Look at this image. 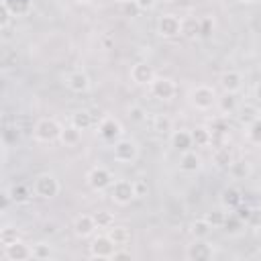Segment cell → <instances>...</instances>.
Listing matches in <instances>:
<instances>
[{
  "instance_id": "1",
  "label": "cell",
  "mask_w": 261,
  "mask_h": 261,
  "mask_svg": "<svg viewBox=\"0 0 261 261\" xmlns=\"http://www.w3.org/2000/svg\"><path fill=\"white\" fill-rule=\"evenodd\" d=\"M188 98H190V104H192L196 110H202V112L214 108V106H216V100H218L214 88H212V86H206V84H200V86L192 88Z\"/></svg>"
},
{
  "instance_id": "2",
  "label": "cell",
  "mask_w": 261,
  "mask_h": 261,
  "mask_svg": "<svg viewBox=\"0 0 261 261\" xmlns=\"http://www.w3.org/2000/svg\"><path fill=\"white\" fill-rule=\"evenodd\" d=\"M61 186H59V179L53 175V173H39L35 179H33V192L35 196H39L41 200H53L57 194H59Z\"/></svg>"
},
{
  "instance_id": "3",
  "label": "cell",
  "mask_w": 261,
  "mask_h": 261,
  "mask_svg": "<svg viewBox=\"0 0 261 261\" xmlns=\"http://www.w3.org/2000/svg\"><path fill=\"white\" fill-rule=\"evenodd\" d=\"M61 124L55 120V118H39L35 128H33V135H35V141L39 143H53V141H59V135H61Z\"/></svg>"
},
{
  "instance_id": "4",
  "label": "cell",
  "mask_w": 261,
  "mask_h": 261,
  "mask_svg": "<svg viewBox=\"0 0 261 261\" xmlns=\"http://www.w3.org/2000/svg\"><path fill=\"white\" fill-rule=\"evenodd\" d=\"M112 157L116 163H122V165H128L133 161H137L139 157V143L135 139H124L120 137L114 147H112Z\"/></svg>"
},
{
  "instance_id": "5",
  "label": "cell",
  "mask_w": 261,
  "mask_h": 261,
  "mask_svg": "<svg viewBox=\"0 0 261 261\" xmlns=\"http://www.w3.org/2000/svg\"><path fill=\"white\" fill-rule=\"evenodd\" d=\"M86 184L90 190L94 192H104V190H110V186L114 184V175L108 167L104 165H94L88 173H86Z\"/></svg>"
},
{
  "instance_id": "6",
  "label": "cell",
  "mask_w": 261,
  "mask_h": 261,
  "mask_svg": "<svg viewBox=\"0 0 261 261\" xmlns=\"http://www.w3.org/2000/svg\"><path fill=\"white\" fill-rule=\"evenodd\" d=\"M137 198L135 179H114L110 186V200L118 206H128Z\"/></svg>"
},
{
  "instance_id": "7",
  "label": "cell",
  "mask_w": 261,
  "mask_h": 261,
  "mask_svg": "<svg viewBox=\"0 0 261 261\" xmlns=\"http://www.w3.org/2000/svg\"><path fill=\"white\" fill-rule=\"evenodd\" d=\"M157 35L163 39H175L181 37V16L173 12H165L157 20Z\"/></svg>"
},
{
  "instance_id": "8",
  "label": "cell",
  "mask_w": 261,
  "mask_h": 261,
  "mask_svg": "<svg viewBox=\"0 0 261 261\" xmlns=\"http://www.w3.org/2000/svg\"><path fill=\"white\" fill-rule=\"evenodd\" d=\"M212 257H214V247L212 243H208V239H194V243L186 247L188 261H210Z\"/></svg>"
},
{
  "instance_id": "9",
  "label": "cell",
  "mask_w": 261,
  "mask_h": 261,
  "mask_svg": "<svg viewBox=\"0 0 261 261\" xmlns=\"http://www.w3.org/2000/svg\"><path fill=\"white\" fill-rule=\"evenodd\" d=\"M149 92H151L153 98L167 102V100H173V96L177 92V86H175V82L171 77H155L149 84Z\"/></svg>"
},
{
  "instance_id": "10",
  "label": "cell",
  "mask_w": 261,
  "mask_h": 261,
  "mask_svg": "<svg viewBox=\"0 0 261 261\" xmlns=\"http://www.w3.org/2000/svg\"><path fill=\"white\" fill-rule=\"evenodd\" d=\"M98 135L106 143H116L122 137V124H120V120L114 118V116H110V114H106L100 120V124H98Z\"/></svg>"
},
{
  "instance_id": "11",
  "label": "cell",
  "mask_w": 261,
  "mask_h": 261,
  "mask_svg": "<svg viewBox=\"0 0 261 261\" xmlns=\"http://www.w3.org/2000/svg\"><path fill=\"white\" fill-rule=\"evenodd\" d=\"M116 249L118 247L112 243V239L108 234H98L90 243V257H94V259H112Z\"/></svg>"
},
{
  "instance_id": "12",
  "label": "cell",
  "mask_w": 261,
  "mask_h": 261,
  "mask_svg": "<svg viewBox=\"0 0 261 261\" xmlns=\"http://www.w3.org/2000/svg\"><path fill=\"white\" fill-rule=\"evenodd\" d=\"M128 75H130V82H133L135 86H149V84L157 77L153 65L147 63V61H137V63H133Z\"/></svg>"
},
{
  "instance_id": "13",
  "label": "cell",
  "mask_w": 261,
  "mask_h": 261,
  "mask_svg": "<svg viewBox=\"0 0 261 261\" xmlns=\"http://www.w3.org/2000/svg\"><path fill=\"white\" fill-rule=\"evenodd\" d=\"M71 228H73V234H75L77 239H88V237H92V234L96 232L98 224H96V220H94V214H77V216L73 218Z\"/></svg>"
},
{
  "instance_id": "14",
  "label": "cell",
  "mask_w": 261,
  "mask_h": 261,
  "mask_svg": "<svg viewBox=\"0 0 261 261\" xmlns=\"http://www.w3.org/2000/svg\"><path fill=\"white\" fill-rule=\"evenodd\" d=\"M65 86H67V90H71L73 94H84V92L90 90L92 82H90V77H88L86 71L73 69V71H69V73L65 75Z\"/></svg>"
},
{
  "instance_id": "15",
  "label": "cell",
  "mask_w": 261,
  "mask_h": 261,
  "mask_svg": "<svg viewBox=\"0 0 261 261\" xmlns=\"http://www.w3.org/2000/svg\"><path fill=\"white\" fill-rule=\"evenodd\" d=\"M4 249V257L8 261H27V259H33V249L31 245L22 243V239L18 243H12L8 247H2Z\"/></svg>"
},
{
  "instance_id": "16",
  "label": "cell",
  "mask_w": 261,
  "mask_h": 261,
  "mask_svg": "<svg viewBox=\"0 0 261 261\" xmlns=\"http://www.w3.org/2000/svg\"><path fill=\"white\" fill-rule=\"evenodd\" d=\"M218 84H220L222 92H237L239 94V90L243 88V73L237 69H226L220 73Z\"/></svg>"
},
{
  "instance_id": "17",
  "label": "cell",
  "mask_w": 261,
  "mask_h": 261,
  "mask_svg": "<svg viewBox=\"0 0 261 261\" xmlns=\"http://www.w3.org/2000/svg\"><path fill=\"white\" fill-rule=\"evenodd\" d=\"M234 114H237V120L243 126H249L251 122H255V120L261 118V108L257 104H253V102H245V104H239V108H237Z\"/></svg>"
},
{
  "instance_id": "18",
  "label": "cell",
  "mask_w": 261,
  "mask_h": 261,
  "mask_svg": "<svg viewBox=\"0 0 261 261\" xmlns=\"http://www.w3.org/2000/svg\"><path fill=\"white\" fill-rule=\"evenodd\" d=\"M202 169V157L196 151H184L179 155V171L184 173H198Z\"/></svg>"
},
{
  "instance_id": "19",
  "label": "cell",
  "mask_w": 261,
  "mask_h": 261,
  "mask_svg": "<svg viewBox=\"0 0 261 261\" xmlns=\"http://www.w3.org/2000/svg\"><path fill=\"white\" fill-rule=\"evenodd\" d=\"M241 202H243V194H241V190L237 186L222 188V192H220V206L222 208H226V210L232 212Z\"/></svg>"
},
{
  "instance_id": "20",
  "label": "cell",
  "mask_w": 261,
  "mask_h": 261,
  "mask_svg": "<svg viewBox=\"0 0 261 261\" xmlns=\"http://www.w3.org/2000/svg\"><path fill=\"white\" fill-rule=\"evenodd\" d=\"M106 234L112 239V243L116 247H126L130 243V239H133L130 228L128 226H122V224H112L110 228H106Z\"/></svg>"
},
{
  "instance_id": "21",
  "label": "cell",
  "mask_w": 261,
  "mask_h": 261,
  "mask_svg": "<svg viewBox=\"0 0 261 261\" xmlns=\"http://www.w3.org/2000/svg\"><path fill=\"white\" fill-rule=\"evenodd\" d=\"M169 141H171V147L179 153L184 151H190L194 147V141H192V133L190 130H173L169 135Z\"/></svg>"
},
{
  "instance_id": "22",
  "label": "cell",
  "mask_w": 261,
  "mask_h": 261,
  "mask_svg": "<svg viewBox=\"0 0 261 261\" xmlns=\"http://www.w3.org/2000/svg\"><path fill=\"white\" fill-rule=\"evenodd\" d=\"M239 98H237V92H222V96L216 100V106L222 114H234L237 108H239Z\"/></svg>"
},
{
  "instance_id": "23",
  "label": "cell",
  "mask_w": 261,
  "mask_h": 261,
  "mask_svg": "<svg viewBox=\"0 0 261 261\" xmlns=\"http://www.w3.org/2000/svg\"><path fill=\"white\" fill-rule=\"evenodd\" d=\"M82 133H84V130H80L77 126H73V124L69 122L67 126H63V128H61L59 143H61V145H65V147H75V145H80V143H82Z\"/></svg>"
},
{
  "instance_id": "24",
  "label": "cell",
  "mask_w": 261,
  "mask_h": 261,
  "mask_svg": "<svg viewBox=\"0 0 261 261\" xmlns=\"http://www.w3.org/2000/svg\"><path fill=\"white\" fill-rule=\"evenodd\" d=\"M190 133H192L194 147H208V145H212V130H210V126L198 124V126H194Z\"/></svg>"
},
{
  "instance_id": "25",
  "label": "cell",
  "mask_w": 261,
  "mask_h": 261,
  "mask_svg": "<svg viewBox=\"0 0 261 261\" xmlns=\"http://www.w3.org/2000/svg\"><path fill=\"white\" fill-rule=\"evenodd\" d=\"M71 124L77 126L80 130H88V128L94 124V114H92V110H88V108L75 110V112L71 114Z\"/></svg>"
},
{
  "instance_id": "26",
  "label": "cell",
  "mask_w": 261,
  "mask_h": 261,
  "mask_svg": "<svg viewBox=\"0 0 261 261\" xmlns=\"http://www.w3.org/2000/svg\"><path fill=\"white\" fill-rule=\"evenodd\" d=\"M232 161H234V157H232V153H230L228 147H216V149L212 151V163H214L218 169H228Z\"/></svg>"
},
{
  "instance_id": "27",
  "label": "cell",
  "mask_w": 261,
  "mask_h": 261,
  "mask_svg": "<svg viewBox=\"0 0 261 261\" xmlns=\"http://www.w3.org/2000/svg\"><path fill=\"white\" fill-rule=\"evenodd\" d=\"M181 37L184 39H196L200 37V18L196 16H184L181 18Z\"/></svg>"
},
{
  "instance_id": "28",
  "label": "cell",
  "mask_w": 261,
  "mask_h": 261,
  "mask_svg": "<svg viewBox=\"0 0 261 261\" xmlns=\"http://www.w3.org/2000/svg\"><path fill=\"white\" fill-rule=\"evenodd\" d=\"M153 130L157 135H171L173 133V118L169 114H155L153 116Z\"/></svg>"
},
{
  "instance_id": "29",
  "label": "cell",
  "mask_w": 261,
  "mask_h": 261,
  "mask_svg": "<svg viewBox=\"0 0 261 261\" xmlns=\"http://www.w3.org/2000/svg\"><path fill=\"white\" fill-rule=\"evenodd\" d=\"M190 232H192L194 239H208L210 232H212V226H210V222L202 216V218H196V220L190 224Z\"/></svg>"
},
{
  "instance_id": "30",
  "label": "cell",
  "mask_w": 261,
  "mask_h": 261,
  "mask_svg": "<svg viewBox=\"0 0 261 261\" xmlns=\"http://www.w3.org/2000/svg\"><path fill=\"white\" fill-rule=\"evenodd\" d=\"M226 216H228V212H226V208H222V206L212 208V210H208V212L204 214V218L210 222V226H212V228H222V226H224Z\"/></svg>"
},
{
  "instance_id": "31",
  "label": "cell",
  "mask_w": 261,
  "mask_h": 261,
  "mask_svg": "<svg viewBox=\"0 0 261 261\" xmlns=\"http://www.w3.org/2000/svg\"><path fill=\"white\" fill-rule=\"evenodd\" d=\"M18 241H20V230H18L16 226L4 224V226L0 228V245H2V247H8V245L18 243Z\"/></svg>"
},
{
  "instance_id": "32",
  "label": "cell",
  "mask_w": 261,
  "mask_h": 261,
  "mask_svg": "<svg viewBox=\"0 0 261 261\" xmlns=\"http://www.w3.org/2000/svg\"><path fill=\"white\" fill-rule=\"evenodd\" d=\"M8 190H10V196H12L14 204H24V202H29L31 196L35 194V192H31V188L24 186V184H14V186L8 188Z\"/></svg>"
},
{
  "instance_id": "33",
  "label": "cell",
  "mask_w": 261,
  "mask_h": 261,
  "mask_svg": "<svg viewBox=\"0 0 261 261\" xmlns=\"http://www.w3.org/2000/svg\"><path fill=\"white\" fill-rule=\"evenodd\" d=\"M228 171H230V175H232L234 179H245V177H249V175H251V163H249V161H245V159L232 161V163H230V167H228Z\"/></svg>"
},
{
  "instance_id": "34",
  "label": "cell",
  "mask_w": 261,
  "mask_h": 261,
  "mask_svg": "<svg viewBox=\"0 0 261 261\" xmlns=\"http://www.w3.org/2000/svg\"><path fill=\"white\" fill-rule=\"evenodd\" d=\"M245 139L251 143V145H257L261 147V118L251 122L249 126H245Z\"/></svg>"
},
{
  "instance_id": "35",
  "label": "cell",
  "mask_w": 261,
  "mask_h": 261,
  "mask_svg": "<svg viewBox=\"0 0 261 261\" xmlns=\"http://www.w3.org/2000/svg\"><path fill=\"white\" fill-rule=\"evenodd\" d=\"M31 249H33V259H37V261L49 259V257L53 255V251H51V245H49V243H45V241H39V243L31 245Z\"/></svg>"
},
{
  "instance_id": "36",
  "label": "cell",
  "mask_w": 261,
  "mask_h": 261,
  "mask_svg": "<svg viewBox=\"0 0 261 261\" xmlns=\"http://www.w3.org/2000/svg\"><path fill=\"white\" fill-rule=\"evenodd\" d=\"M6 4L10 6V10H12L14 16H24V14H29V12H31V6H33L31 0H6Z\"/></svg>"
},
{
  "instance_id": "37",
  "label": "cell",
  "mask_w": 261,
  "mask_h": 261,
  "mask_svg": "<svg viewBox=\"0 0 261 261\" xmlns=\"http://www.w3.org/2000/svg\"><path fill=\"white\" fill-rule=\"evenodd\" d=\"M243 226H245V222H243V220L232 212V214H228V216H226V220H224V226H222V228H224L228 234H239Z\"/></svg>"
},
{
  "instance_id": "38",
  "label": "cell",
  "mask_w": 261,
  "mask_h": 261,
  "mask_svg": "<svg viewBox=\"0 0 261 261\" xmlns=\"http://www.w3.org/2000/svg\"><path fill=\"white\" fill-rule=\"evenodd\" d=\"M94 220H96L98 228H110L114 224V214L108 210H98V212H94Z\"/></svg>"
},
{
  "instance_id": "39",
  "label": "cell",
  "mask_w": 261,
  "mask_h": 261,
  "mask_svg": "<svg viewBox=\"0 0 261 261\" xmlns=\"http://www.w3.org/2000/svg\"><path fill=\"white\" fill-rule=\"evenodd\" d=\"M214 33V18L212 16H200V37L208 39Z\"/></svg>"
},
{
  "instance_id": "40",
  "label": "cell",
  "mask_w": 261,
  "mask_h": 261,
  "mask_svg": "<svg viewBox=\"0 0 261 261\" xmlns=\"http://www.w3.org/2000/svg\"><path fill=\"white\" fill-rule=\"evenodd\" d=\"M128 118L135 122H143V120H147V110L141 104H130L128 106Z\"/></svg>"
},
{
  "instance_id": "41",
  "label": "cell",
  "mask_w": 261,
  "mask_h": 261,
  "mask_svg": "<svg viewBox=\"0 0 261 261\" xmlns=\"http://www.w3.org/2000/svg\"><path fill=\"white\" fill-rule=\"evenodd\" d=\"M12 16H14V14H12L10 6L6 4V0H2V2H0V27L6 29V27L10 24V18H12Z\"/></svg>"
},
{
  "instance_id": "42",
  "label": "cell",
  "mask_w": 261,
  "mask_h": 261,
  "mask_svg": "<svg viewBox=\"0 0 261 261\" xmlns=\"http://www.w3.org/2000/svg\"><path fill=\"white\" fill-rule=\"evenodd\" d=\"M251 210H253L251 206H247V204H243V202H241V204H239V206H237L232 212H234V214H237V216H239V218H241V220L247 224V220H249V216H251Z\"/></svg>"
},
{
  "instance_id": "43",
  "label": "cell",
  "mask_w": 261,
  "mask_h": 261,
  "mask_svg": "<svg viewBox=\"0 0 261 261\" xmlns=\"http://www.w3.org/2000/svg\"><path fill=\"white\" fill-rule=\"evenodd\" d=\"M247 224L251 228H261V208H253L251 210V216H249Z\"/></svg>"
},
{
  "instance_id": "44",
  "label": "cell",
  "mask_w": 261,
  "mask_h": 261,
  "mask_svg": "<svg viewBox=\"0 0 261 261\" xmlns=\"http://www.w3.org/2000/svg\"><path fill=\"white\" fill-rule=\"evenodd\" d=\"M135 192H137V198H145L149 194V186L145 179H135Z\"/></svg>"
},
{
  "instance_id": "45",
  "label": "cell",
  "mask_w": 261,
  "mask_h": 261,
  "mask_svg": "<svg viewBox=\"0 0 261 261\" xmlns=\"http://www.w3.org/2000/svg\"><path fill=\"white\" fill-rule=\"evenodd\" d=\"M137 6H139V10L141 12H149V10H153L155 6H157V2L159 0H133Z\"/></svg>"
},
{
  "instance_id": "46",
  "label": "cell",
  "mask_w": 261,
  "mask_h": 261,
  "mask_svg": "<svg viewBox=\"0 0 261 261\" xmlns=\"http://www.w3.org/2000/svg\"><path fill=\"white\" fill-rule=\"evenodd\" d=\"M122 10H124V14H126V16H130V18H133V16H137V14L141 12V10H139V6H137L133 0H130V2H126V4H122Z\"/></svg>"
},
{
  "instance_id": "47",
  "label": "cell",
  "mask_w": 261,
  "mask_h": 261,
  "mask_svg": "<svg viewBox=\"0 0 261 261\" xmlns=\"http://www.w3.org/2000/svg\"><path fill=\"white\" fill-rule=\"evenodd\" d=\"M120 259H133V253L130 251H124L122 247H118L112 255V261H120Z\"/></svg>"
},
{
  "instance_id": "48",
  "label": "cell",
  "mask_w": 261,
  "mask_h": 261,
  "mask_svg": "<svg viewBox=\"0 0 261 261\" xmlns=\"http://www.w3.org/2000/svg\"><path fill=\"white\" fill-rule=\"evenodd\" d=\"M10 202H14L12 196H10V190L4 188V190H2V210H6V208L10 206Z\"/></svg>"
},
{
  "instance_id": "49",
  "label": "cell",
  "mask_w": 261,
  "mask_h": 261,
  "mask_svg": "<svg viewBox=\"0 0 261 261\" xmlns=\"http://www.w3.org/2000/svg\"><path fill=\"white\" fill-rule=\"evenodd\" d=\"M255 98H257V100L261 102V82H259V84L255 86Z\"/></svg>"
},
{
  "instance_id": "50",
  "label": "cell",
  "mask_w": 261,
  "mask_h": 261,
  "mask_svg": "<svg viewBox=\"0 0 261 261\" xmlns=\"http://www.w3.org/2000/svg\"><path fill=\"white\" fill-rule=\"evenodd\" d=\"M239 2H243V4H255V2H259V0H239Z\"/></svg>"
},
{
  "instance_id": "51",
  "label": "cell",
  "mask_w": 261,
  "mask_h": 261,
  "mask_svg": "<svg viewBox=\"0 0 261 261\" xmlns=\"http://www.w3.org/2000/svg\"><path fill=\"white\" fill-rule=\"evenodd\" d=\"M75 2H80V4H90L92 0H75Z\"/></svg>"
},
{
  "instance_id": "52",
  "label": "cell",
  "mask_w": 261,
  "mask_h": 261,
  "mask_svg": "<svg viewBox=\"0 0 261 261\" xmlns=\"http://www.w3.org/2000/svg\"><path fill=\"white\" fill-rule=\"evenodd\" d=\"M257 190L261 192V175H259V179H257Z\"/></svg>"
},
{
  "instance_id": "53",
  "label": "cell",
  "mask_w": 261,
  "mask_h": 261,
  "mask_svg": "<svg viewBox=\"0 0 261 261\" xmlns=\"http://www.w3.org/2000/svg\"><path fill=\"white\" fill-rule=\"evenodd\" d=\"M114 2H118V4H126V2H130V0H114Z\"/></svg>"
},
{
  "instance_id": "54",
  "label": "cell",
  "mask_w": 261,
  "mask_h": 261,
  "mask_svg": "<svg viewBox=\"0 0 261 261\" xmlns=\"http://www.w3.org/2000/svg\"><path fill=\"white\" fill-rule=\"evenodd\" d=\"M161 2H173V0H161Z\"/></svg>"
}]
</instances>
